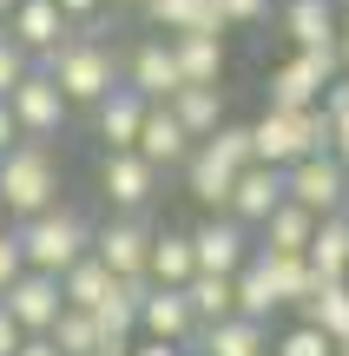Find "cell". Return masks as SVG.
Returning a JSON list of instances; mask_svg holds the SVG:
<instances>
[{
	"instance_id": "6da1fadb",
	"label": "cell",
	"mask_w": 349,
	"mask_h": 356,
	"mask_svg": "<svg viewBox=\"0 0 349 356\" xmlns=\"http://www.w3.org/2000/svg\"><path fill=\"white\" fill-rule=\"evenodd\" d=\"M66 191V172H60V152L53 145H13V152H0V211H7V225H26V218L53 211Z\"/></svg>"
},
{
	"instance_id": "7a4b0ae2",
	"label": "cell",
	"mask_w": 349,
	"mask_h": 356,
	"mask_svg": "<svg viewBox=\"0 0 349 356\" xmlns=\"http://www.w3.org/2000/svg\"><path fill=\"white\" fill-rule=\"evenodd\" d=\"M13 244H20V264H26V270H40V277L60 284L66 270L92 251V225L73 211V204H53V211H40V218H26V225H13Z\"/></svg>"
},
{
	"instance_id": "3957f363",
	"label": "cell",
	"mask_w": 349,
	"mask_h": 356,
	"mask_svg": "<svg viewBox=\"0 0 349 356\" xmlns=\"http://www.w3.org/2000/svg\"><path fill=\"white\" fill-rule=\"evenodd\" d=\"M40 73L60 86L66 106H99L105 92L119 86V53H112V40H99V33H73L60 53L40 60Z\"/></svg>"
},
{
	"instance_id": "277c9868",
	"label": "cell",
	"mask_w": 349,
	"mask_h": 356,
	"mask_svg": "<svg viewBox=\"0 0 349 356\" xmlns=\"http://www.w3.org/2000/svg\"><path fill=\"white\" fill-rule=\"evenodd\" d=\"M330 152V119L316 113H271L250 119V165H271V172H290L297 159H323Z\"/></svg>"
},
{
	"instance_id": "5b68a950",
	"label": "cell",
	"mask_w": 349,
	"mask_h": 356,
	"mask_svg": "<svg viewBox=\"0 0 349 356\" xmlns=\"http://www.w3.org/2000/svg\"><path fill=\"white\" fill-rule=\"evenodd\" d=\"M7 113H13V132H20L26 145H53L66 126H73V106L60 99V86H53L40 66H33V73H26L20 86L7 92Z\"/></svg>"
},
{
	"instance_id": "8992f818",
	"label": "cell",
	"mask_w": 349,
	"mask_h": 356,
	"mask_svg": "<svg viewBox=\"0 0 349 356\" xmlns=\"http://www.w3.org/2000/svg\"><path fill=\"white\" fill-rule=\"evenodd\" d=\"M330 79H343L337 47H323V53H290L284 66H271V113H310V106L323 99Z\"/></svg>"
},
{
	"instance_id": "52a82bcc",
	"label": "cell",
	"mask_w": 349,
	"mask_h": 356,
	"mask_svg": "<svg viewBox=\"0 0 349 356\" xmlns=\"http://www.w3.org/2000/svg\"><path fill=\"white\" fill-rule=\"evenodd\" d=\"M185 238H191V264H198V277H237V270L250 264V251H257V244H250V231L231 225L224 211L198 218Z\"/></svg>"
},
{
	"instance_id": "ba28073f",
	"label": "cell",
	"mask_w": 349,
	"mask_h": 356,
	"mask_svg": "<svg viewBox=\"0 0 349 356\" xmlns=\"http://www.w3.org/2000/svg\"><path fill=\"white\" fill-rule=\"evenodd\" d=\"M92 257H99L119 284L145 277V257H152V218H105V225L92 231Z\"/></svg>"
},
{
	"instance_id": "9c48e42d",
	"label": "cell",
	"mask_w": 349,
	"mask_h": 356,
	"mask_svg": "<svg viewBox=\"0 0 349 356\" xmlns=\"http://www.w3.org/2000/svg\"><path fill=\"white\" fill-rule=\"evenodd\" d=\"M0 33L13 40V47L26 53V60H46V53H60L66 40H73V26H66V13L53 7V0H20V7L7 13V20H0Z\"/></svg>"
},
{
	"instance_id": "30bf717a",
	"label": "cell",
	"mask_w": 349,
	"mask_h": 356,
	"mask_svg": "<svg viewBox=\"0 0 349 356\" xmlns=\"http://www.w3.org/2000/svg\"><path fill=\"white\" fill-rule=\"evenodd\" d=\"M99 191L112 198V218H145V204L158 198V172L139 152H105L99 159Z\"/></svg>"
},
{
	"instance_id": "8fae6325",
	"label": "cell",
	"mask_w": 349,
	"mask_h": 356,
	"mask_svg": "<svg viewBox=\"0 0 349 356\" xmlns=\"http://www.w3.org/2000/svg\"><path fill=\"white\" fill-rule=\"evenodd\" d=\"M139 337H152V343H178L185 356H191L198 317H191V304H185V291H171V284H145V297H139Z\"/></svg>"
},
{
	"instance_id": "7c38bea8",
	"label": "cell",
	"mask_w": 349,
	"mask_h": 356,
	"mask_svg": "<svg viewBox=\"0 0 349 356\" xmlns=\"http://www.w3.org/2000/svg\"><path fill=\"white\" fill-rule=\"evenodd\" d=\"M284 204H297V211H310V218H330V211H343V165L337 159H297V165L284 172Z\"/></svg>"
},
{
	"instance_id": "4fadbf2b",
	"label": "cell",
	"mask_w": 349,
	"mask_h": 356,
	"mask_svg": "<svg viewBox=\"0 0 349 356\" xmlns=\"http://www.w3.org/2000/svg\"><path fill=\"white\" fill-rule=\"evenodd\" d=\"M0 310H7L13 323H20V337H46L53 330V317H60V284L53 277H40V270H20V277L0 291Z\"/></svg>"
},
{
	"instance_id": "5bb4252c",
	"label": "cell",
	"mask_w": 349,
	"mask_h": 356,
	"mask_svg": "<svg viewBox=\"0 0 349 356\" xmlns=\"http://www.w3.org/2000/svg\"><path fill=\"white\" fill-rule=\"evenodd\" d=\"M126 79L132 92H139L145 106H165L171 92H178V66H171V40H158V33H145L139 47H132V60H126Z\"/></svg>"
},
{
	"instance_id": "9a60e30c",
	"label": "cell",
	"mask_w": 349,
	"mask_h": 356,
	"mask_svg": "<svg viewBox=\"0 0 349 356\" xmlns=\"http://www.w3.org/2000/svg\"><path fill=\"white\" fill-rule=\"evenodd\" d=\"M284 204V172H271V165H244L231 178V198H224V218L231 225H244V231H257L264 218Z\"/></svg>"
},
{
	"instance_id": "2e32d148",
	"label": "cell",
	"mask_w": 349,
	"mask_h": 356,
	"mask_svg": "<svg viewBox=\"0 0 349 356\" xmlns=\"http://www.w3.org/2000/svg\"><path fill=\"white\" fill-rule=\"evenodd\" d=\"M145 26L158 40H185V33H205V40H224V20L211 0H145Z\"/></svg>"
},
{
	"instance_id": "e0dca14e",
	"label": "cell",
	"mask_w": 349,
	"mask_h": 356,
	"mask_svg": "<svg viewBox=\"0 0 349 356\" xmlns=\"http://www.w3.org/2000/svg\"><path fill=\"white\" fill-rule=\"evenodd\" d=\"M303 264H310L316 284H349V218L343 211L316 218L310 244H303Z\"/></svg>"
},
{
	"instance_id": "ac0fdd59",
	"label": "cell",
	"mask_w": 349,
	"mask_h": 356,
	"mask_svg": "<svg viewBox=\"0 0 349 356\" xmlns=\"http://www.w3.org/2000/svg\"><path fill=\"white\" fill-rule=\"evenodd\" d=\"M92 126H99L105 152H132V139H139V126H145V99L126 86V79H119V86L92 106Z\"/></svg>"
},
{
	"instance_id": "d6986e66",
	"label": "cell",
	"mask_w": 349,
	"mask_h": 356,
	"mask_svg": "<svg viewBox=\"0 0 349 356\" xmlns=\"http://www.w3.org/2000/svg\"><path fill=\"white\" fill-rule=\"evenodd\" d=\"M132 152H139L152 172H171V165L191 159V139L178 132V119H171L165 106H145V126H139V139H132Z\"/></svg>"
},
{
	"instance_id": "ffe728a7",
	"label": "cell",
	"mask_w": 349,
	"mask_h": 356,
	"mask_svg": "<svg viewBox=\"0 0 349 356\" xmlns=\"http://www.w3.org/2000/svg\"><path fill=\"white\" fill-rule=\"evenodd\" d=\"M165 113L178 119V132H185L191 145H205L211 132L224 126V86H178V92L165 99Z\"/></svg>"
},
{
	"instance_id": "44dd1931",
	"label": "cell",
	"mask_w": 349,
	"mask_h": 356,
	"mask_svg": "<svg viewBox=\"0 0 349 356\" xmlns=\"http://www.w3.org/2000/svg\"><path fill=\"white\" fill-rule=\"evenodd\" d=\"M284 33L297 40V53L337 47V0H284Z\"/></svg>"
},
{
	"instance_id": "7402d4cb",
	"label": "cell",
	"mask_w": 349,
	"mask_h": 356,
	"mask_svg": "<svg viewBox=\"0 0 349 356\" xmlns=\"http://www.w3.org/2000/svg\"><path fill=\"white\" fill-rule=\"evenodd\" d=\"M191 356H271V330H264V323H244V317L205 323Z\"/></svg>"
},
{
	"instance_id": "603a6c76",
	"label": "cell",
	"mask_w": 349,
	"mask_h": 356,
	"mask_svg": "<svg viewBox=\"0 0 349 356\" xmlns=\"http://www.w3.org/2000/svg\"><path fill=\"white\" fill-rule=\"evenodd\" d=\"M171 66H178V86H224V40L205 33L171 40Z\"/></svg>"
},
{
	"instance_id": "cb8c5ba5",
	"label": "cell",
	"mask_w": 349,
	"mask_h": 356,
	"mask_svg": "<svg viewBox=\"0 0 349 356\" xmlns=\"http://www.w3.org/2000/svg\"><path fill=\"white\" fill-rule=\"evenodd\" d=\"M191 277H198V264H191V238H185V231H152L145 284H171V291H185Z\"/></svg>"
},
{
	"instance_id": "d4e9b609",
	"label": "cell",
	"mask_w": 349,
	"mask_h": 356,
	"mask_svg": "<svg viewBox=\"0 0 349 356\" xmlns=\"http://www.w3.org/2000/svg\"><path fill=\"white\" fill-rule=\"evenodd\" d=\"M310 231H316V218H310V211H297V204H277V211L257 225V238H264L257 251H264V257H303Z\"/></svg>"
},
{
	"instance_id": "484cf974",
	"label": "cell",
	"mask_w": 349,
	"mask_h": 356,
	"mask_svg": "<svg viewBox=\"0 0 349 356\" xmlns=\"http://www.w3.org/2000/svg\"><path fill=\"white\" fill-rule=\"evenodd\" d=\"M112 284H119V277H112V270H105L99 257L86 251V257H79V264L60 277V304H66V310H86V317H92V310L112 297Z\"/></svg>"
},
{
	"instance_id": "4316f807",
	"label": "cell",
	"mask_w": 349,
	"mask_h": 356,
	"mask_svg": "<svg viewBox=\"0 0 349 356\" xmlns=\"http://www.w3.org/2000/svg\"><path fill=\"white\" fill-rule=\"evenodd\" d=\"M297 323H310L316 337H330V350H343L349 343V284H323V291L297 310Z\"/></svg>"
},
{
	"instance_id": "83f0119b",
	"label": "cell",
	"mask_w": 349,
	"mask_h": 356,
	"mask_svg": "<svg viewBox=\"0 0 349 356\" xmlns=\"http://www.w3.org/2000/svg\"><path fill=\"white\" fill-rule=\"evenodd\" d=\"M257 264H264V277H271V297H277V310H303L323 284L310 277V264L303 257H264L257 251Z\"/></svg>"
},
{
	"instance_id": "f1b7e54d",
	"label": "cell",
	"mask_w": 349,
	"mask_h": 356,
	"mask_svg": "<svg viewBox=\"0 0 349 356\" xmlns=\"http://www.w3.org/2000/svg\"><path fill=\"white\" fill-rule=\"evenodd\" d=\"M231 178H237V172H224L218 159L205 152V145H191V159H185V185H191V198L205 204V218L224 211V198H231Z\"/></svg>"
},
{
	"instance_id": "f546056e",
	"label": "cell",
	"mask_w": 349,
	"mask_h": 356,
	"mask_svg": "<svg viewBox=\"0 0 349 356\" xmlns=\"http://www.w3.org/2000/svg\"><path fill=\"white\" fill-rule=\"evenodd\" d=\"M46 343L60 356H99V323H92L86 310H60L53 330H46Z\"/></svg>"
},
{
	"instance_id": "4dcf8cb0",
	"label": "cell",
	"mask_w": 349,
	"mask_h": 356,
	"mask_svg": "<svg viewBox=\"0 0 349 356\" xmlns=\"http://www.w3.org/2000/svg\"><path fill=\"white\" fill-rule=\"evenodd\" d=\"M316 113L330 119V159L349 172V79H330L323 99H316Z\"/></svg>"
},
{
	"instance_id": "1f68e13d",
	"label": "cell",
	"mask_w": 349,
	"mask_h": 356,
	"mask_svg": "<svg viewBox=\"0 0 349 356\" xmlns=\"http://www.w3.org/2000/svg\"><path fill=\"white\" fill-rule=\"evenodd\" d=\"M185 304H191L198 330H205V323H224L231 317V277H191L185 284Z\"/></svg>"
},
{
	"instance_id": "d6a6232c",
	"label": "cell",
	"mask_w": 349,
	"mask_h": 356,
	"mask_svg": "<svg viewBox=\"0 0 349 356\" xmlns=\"http://www.w3.org/2000/svg\"><path fill=\"white\" fill-rule=\"evenodd\" d=\"M205 152L218 159L224 172H244V165H250V126H237V119H224V126H218V132L205 139Z\"/></svg>"
},
{
	"instance_id": "836d02e7",
	"label": "cell",
	"mask_w": 349,
	"mask_h": 356,
	"mask_svg": "<svg viewBox=\"0 0 349 356\" xmlns=\"http://www.w3.org/2000/svg\"><path fill=\"white\" fill-rule=\"evenodd\" d=\"M271 356H330V337H316L310 323H290L284 337H271Z\"/></svg>"
},
{
	"instance_id": "e575fe53",
	"label": "cell",
	"mask_w": 349,
	"mask_h": 356,
	"mask_svg": "<svg viewBox=\"0 0 349 356\" xmlns=\"http://www.w3.org/2000/svg\"><path fill=\"white\" fill-rule=\"evenodd\" d=\"M211 7H218V20H224V26H264L277 0H211Z\"/></svg>"
},
{
	"instance_id": "d590c367",
	"label": "cell",
	"mask_w": 349,
	"mask_h": 356,
	"mask_svg": "<svg viewBox=\"0 0 349 356\" xmlns=\"http://www.w3.org/2000/svg\"><path fill=\"white\" fill-rule=\"evenodd\" d=\"M26 73H33V60H26V53H20V47H13V40H7V33H0V99H7V92H13V86H20V79H26Z\"/></svg>"
},
{
	"instance_id": "8d00e7d4",
	"label": "cell",
	"mask_w": 349,
	"mask_h": 356,
	"mask_svg": "<svg viewBox=\"0 0 349 356\" xmlns=\"http://www.w3.org/2000/svg\"><path fill=\"white\" fill-rule=\"evenodd\" d=\"M53 7L66 13V26H73V33H99V13H105V0H53Z\"/></svg>"
},
{
	"instance_id": "74e56055",
	"label": "cell",
	"mask_w": 349,
	"mask_h": 356,
	"mask_svg": "<svg viewBox=\"0 0 349 356\" xmlns=\"http://www.w3.org/2000/svg\"><path fill=\"white\" fill-rule=\"evenodd\" d=\"M20 270H26V264H20V244H13V225H7V231H0V291H7Z\"/></svg>"
},
{
	"instance_id": "f35d334b",
	"label": "cell",
	"mask_w": 349,
	"mask_h": 356,
	"mask_svg": "<svg viewBox=\"0 0 349 356\" xmlns=\"http://www.w3.org/2000/svg\"><path fill=\"white\" fill-rule=\"evenodd\" d=\"M337 66H343V79H349V7H337Z\"/></svg>"
},
{
	"instance_id": "ab89813d",
	"label": "cell",
	"mask_w": 349,
	"mask_h": 356,
	"mask_svg": "<svg viewBox=\"0 0 349 356\" xmlns=\"http://www.w3.org/2000/svg\"><path fill=\"white\" fill-rule=\"evenodd\" d=\"M126 356H185V350H178V343H152V337H132Z\"/></svg>"
},
{
	"instance_id": "60d3db41",
	"label": "cell",
	"mask_w": 349,
	"mask_h": 356,
	"mask_svg": "<svg viewBox=\"0 0 349 356\" xmlns=\"http://www.w3.org/2000/svg\"><path fill=\"white\" fill-rule=\"evenodd\" d=\"M26 343V337H20V323H13L7 317V310H0V356H13V350H20Z\"/></svg>"
},
{
	"instance_id": "b9f144b4",
	"label": "cell",
	"mask_w": 349,
	"mask_h": 356,
	"mask_svg": "<svg viewBox=\"0 0 349 356\" xmlns=\"http://www.w3.org/2000/svg\"><path fill=\"white\" fill-rule=\"evenodd\" d=\"M20 145V132H13V113H7V99H0V152H13Z\"/></svg>"
},
{
	"instance_id": "7bdbcfd3",
	"label": "cell",
	"mask_w": 349,
	"mask_h": 356,
	"mask_svg": "<svg viewBox=\"0 0 349 356\" xmlns=\"http://www.w3.org/2000/svg\"><path fill=\"white\" fill-rule=\"evenodd\" d=\"M13 356H60V350H53V343H46V337H26V343H20V350H13Z\"/></svg>"
},
{
	"instance_id": "ee69618b",
	"label": "cell",
	"mask_w": 349,
	"mask_h": 356,
	"mask_svg": "<svg viewBox=\"0 0 349 356\" xmlns=\"http://www.w3.org/2000/svg\"><path fill=\"white\" fill-rule=\"evenodd\" d=\"M343 218H349V172H343Z\"/></svg>"
},
{
	"instance_id": "f6af8a7d",
	"label": "cell",
	"mask_w": 349,
	"mask_h": 356,
	"mask_svg": "<svg viewBox=\"0 0 349 356\" xmlns=\"http://www.w3.org/2000/svg\"><path fill=\"white\" fill-rule=\"evenodd\" d=\"M13 7H20V0H0V20H7V13H13Z\"/></svg>"
},
{
	"instance_id": "bcb514c9",
	"label": "cell",
	"mask_w": 349,
	"mask_h": 356,
	"mask_svg": "<svg viewBox=\"0 0 349 356\" xmlns=\"http://www.w3.org/2000/svg\"><path fill=\"white\" fill-rule=\"evenodd\" d=\"M112 7H145V0H112Z\"/></svg>"
},
{
	"instance_id": "7dc6e473",
	"label": "cell",
	"mask_w": 349,
	"mask_h": 356,
	"mask_svg": "<svg viewBox=\"0 0 349 356\" xmlns=\"http://www.w3.org/2000/svg\"><path fill=\"white\" fill-rule=\"evenodd\" d=\"M126 350H132V343H126ZM126 350H99V356H126Z\"/></svg>"
},
{
	"instance_id": "c3c4849f",
	"label": "cell",
	"mask_w": 349,
	"mask_h": 356,
	"mask_svg": "<svg viewBox=\"0 0 349 356\" xmlns=\"http://www.w3.org/2000/svg\"><path fill=\"white\" fill-rule=\"evenodd\" d=\"M330 356H349V343H343V350H330Z\"/></svg>"
},
{
	"instance_id": "681fc988",
	"label": "cell",
	"mask_w": 349,
	"mask_h": 356,
	"mask_svg": "<svg viewBox=\"0 0 349 356\" xmlns=\"http://www.w3.org/2000/svg\"><path fill=\"white\" fill-rule=\"evenodd\" d=\"M0 231H7V211H0Z\"/></svg>"
},
{
	"instance_id": "f907efd6",
	"label": "cell",
	"mask_w": 349,
	"mask_h": 356,
	"mask_svg": "<svg viewBox=\"0 0 349 356\" xmlns=\"http://www.w3.org/2000/svg\"><path fill=\"white\" fill-rule=\"evenodd\" d=\"M337 7H349V0H337Z\"/></svg>"
}]
</instances>
